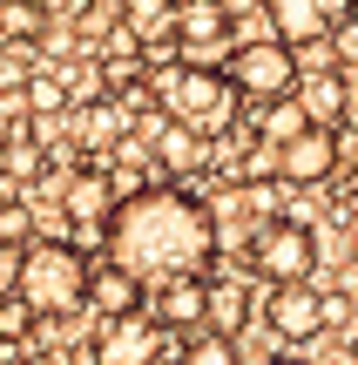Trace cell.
<instances>
[{"label":"cell","mask_w":358,"mask_h":365,"mask_svg":"<svg viewBox=\"0 0 358 365\" xmlns=\"http://www.w3.org/2000/svg\"><path fill=\"white\" fill-rule=\"evenodd\" d=\"M298 108L311 115V129H332V122H345L352 115V88H345V75H298Z\"/></svg>","instance_id":"15"},{"label":"cell","mask_w":358,"mask_h":365,"mask_svg":"<svg viewBox=\"0 0 358 365\" xmlns=\"http://www.w3.org/2000/svg\"><path fill=\"white\" fill-rule=\"evenodd\" d=\"M108 264L135 277L142 291L176 284V277H210L216 264V210L196 190H142L108 217Z\"/></svg>","instance_id":"1"},{"label":"cell","mask_w":358,"mask_h":365,"mask_svg":"<svg viewBox=\"0 0 358 365\" xmlns=\"http://www.w3.org/2000/svg\"><path fill=\"white\" fill-rule=\"evenodd\" d=\"M176 365H243V345L237 339H216V331H196Z\"/></svg>","instance_id":"21"},{"label":"cell","mask_w":358,"mask_h":365,"mask_svg":"<svg viewBox=\"0 0 358 365\" xmlns=\"http://www.w3.org/2000/svg\"><path fill=\"white\" fill-rule=\"evenodd\" d=\"M169 7H183V0H169Z\"/></svg>","instance_id":"25"},{"label":"cell","mask_w":358,"mask_h":365,"mask_svg":"<svg viewBox=\"0 0 358 365\" xmlns=\"http://www.w3.org/2000/svg\"><path fill=\"white\" fill-rule=\"evenodd\" d=\"M338 156H345V149H338L332 129H305L291 149H278V176L298 182V190H311V182H325V176L338 170Z\"/></svg>","instance_id":"11"},{"label":"cell","mask_w":358,"mask_h":365,"mask_svg":"<svg viewBox=\"0 0 358 365\" xmlns=\"http://www.w3.org/2000/svg\"><path fill=\"white\" fill-rule=\"evenodd\" d=\"M230 102H237V88L210 61H176L156 75V115L176 122V129H216L230 115Z\"/></svg>","instance_id":"3"},{"label":"cell","mask_w":358,"mask_h":365,"mask_svg":"<svg viewBox=\"0 0 358 365\" xmlns=\"http://www.w3.org/2000/svg\"><path fill=\"white\" fill-rule=\"evenodd\" d=\"M88 271L95 264L81 257L75 244H27L21 264H14V298L34 304V318H68L88 304Z\"/></svg>","instance_id":"2"},{"label":"cell","mask_w":358,"mask_h":365,"mask_svg":"<svg viewBox=\"0 0 358 365\" xmlns=\"http://www.w3.org/2000/svg\"><path fill=\"white\" fill-rule=\"evenodd\" d=\"M41 27H48V7H34V0H0V41H7V48H27Z\"/></svg>","instance_id":"18"},{"label":"cell","mask_w":358,"mask_h":365,"mask_svg":"<svg viewBox=\"0 0 358 365\" xmlns=\"http://www.w3.org/2000/svg\"><path fill=\"white\" fill-rule=\"evenodd\" d=\"M142 318L169 339V331H210V277H176V284H156L142 298Z\"/></svg>","instance_id":"6"},{"label":"cell","mask_w":358,"mask_h":365,"mask_svg":"<svg viewBox=\"0 0 358 365\" xmlns=\"http://www.w3.org/2000/svg\"><path fill=\"white\" fill-rule=\"evenodd\" d=\"M223 75H230V88H237L243 102L270 108V102H284V95H298V75H305V68H298V54L284 48L278 34H270V41H237Z\"/></svg>","instance_id":"5"},{"label":"cell","mask_w":358,"mask_h":365,"mask_svg":"<svg viewBox=\"0 0 358 365\" xmlns=\"http://www.w3.org/2000/svg\"><path fill=\"white\" fill-rule=\"evenodd\" d=\"M270 365H311V359H291V352H284V359H270Z\"/></svg>","instance_id":"24"},{"label":"cell","mask_w":358,"mask_h":365,"mask_svg":"<svg viewBox=\"0 0 358 365\" xmlns=\"http://www.w3.org/2000/svg\"><path fill=\"white\" fill-rule=\"evenodd\" d=\"M338 61H358V21L338 27Z\"/></svg>","instance_id":"23"},{"label":"cell","mask_w":358,"mask_h":365,"mask_svg":"<svg viewBox=\"0 0 358 365\" xmlns=\"http://www.w3.org/2000/svg\"><path fill=\"white\" fill-rule=\"evenodd\" d=\"M75 95H68V75H27L21 81V108L27 115H54V108H68Z\"/></svg>","instance_id":"19"},{"label":"cell","mask_w":358,"mask_h":365,"mask_svg":"<svg viewBox=\"0 0 358 365\" xmlns=\"http://www.w3.org/2000/svg\"><path fill=\"white\" fill-rule=\"evenodd\" d=\"M264 325L278 331L284 345H311L325 331V291H311V284L270 291V298H264Z\"/></svg>","instance_id":"7"},{"label":"cell","mask_w":358,"mask_h":365,"mask_svg":"<svg viewBox=\"0 0 358 365\" xmlns=\"http://www.w3.org/2000/svg\"><path fill=\"white\" fill-rule=\"evenodd\" d=\"M311 129V115L298 108V95H284V102H270V108H257V135H264L270 149H291L298 135Z\"/></svg>","instance_id":"17"},{"label":"cell","mask_w":358,"mask_h":365,"mask_svg":"<svg viewBox=\"0 0 358 365\" xmlns=\"http://www.w3.org/2000/svg\"><path fill=\"white\" fill-rule=\"evenodd\" d=\"M142 298H149V291L135 284L122 264H95V271H88V304H81V312H95L108 325V318H135V312H142Z\"/></svg>","instance_id":"12"},{"label":"cell","mask_w":358,"mask_h":365,"mask_svg":"<svg viewBox=\"0 0 358 365\" xmlns=\"http://www.w3.org/2000/svg\"><path fill=\"white\" fill-rule=\"evenodd\" d=\"M34 331H41L34 304H27V298H14V291H0V345H27Z\"/></svg>","instance_id":"22"},{"label":"cell","mask_w":358,"mask_h":365,"mask_svg":"<svg viewBox=\"0 0 358 365\" xmlns=\"http://www.w3.org/2000/svg\"><path fill=\"white\" fill-rule=\"evenodd\" d=\"M149 143H156V163L169 176H196L203 163H210V135L203 129H176V122H156V135H149Z\"/></svg>","instance_id":"16"},{"label":"cell","mask_w":358,"mask_h":365,"mask_svg":"<svg viewBox=\"0 0 358 365\" xmlns=\"http://www.w3.org/2000/svg\"><path fill=\"white\" fill-rule=\"evenodd\" d=\"M264 14H270V27H278V41L298 54V48H318L338 27L345 0H264Z\"/></svg>","instance_id":"8"},{"label":"cell","mask_w":358,"mask_h":365,"mask_svg":"<svg viewBox=\"0 0 358 365\" xmlns=\"http://www.w3.org/2000/svg\"><path fill=\"white\" fill-rule=\"evenodd\" d=\"M251 318H257V291L243 284V277H210V331H216V339H237L243 345Z\"/></svg>","instance_id":"14"},{"label":"cell","mask_w":358,"mask_h":365,"mask_svg":"<svg viewBox=\"0 0 358 365\" xmlns=\"http://www.w3.org/2000/svg\"><path fill=\"white\" fill-rule=\"evenodd\" d=\"M251 271L264 277L270 291L311 284V271H318V230L298 223V217H264L251 230Z\"/></svg>","instance_id":"4"},{"label":"cell","mask_w":358,"mask_h":365,"mask_svg":"<svg viewBox=\"0 0 358 365\" xmlns=\"http://www.w3.org/2000/svg\"><path fill=\"white\" fill-rule=\"evenodd\" d=\"M122 210V196L108 190V176L102 170H81L75 182H68V217H75V230H88L95 244L108 237V217Z\"/></svg>","instance_id":"13"},{"label":"cell","mask_w":358,"mask_h":365,"mask_svg":"<svg viewBox=\"0 0 358 365\" xmlns=\"http://www.w3.org/2000/svg\"><path fill=\"white\" fill-rule=\"evenodd\" d=\"M34 244V210L27 196H0V250H27Z\"/></svg>","instance_id":"20"},{"label":"cell","mask_w":358,"mask_h":365,"mask_svg":"<svg viewBox=\"0 0 358 365\" xmlns=\"http://www.w3.org/2000/svg\"><path fill=\"white\" fill-rule=\"evenodd\" d=\"M156 359H162V331L142 312L95 325V365H156Z\"/></svg>","instance_id":"9"},{"label":"cell","mask_w":358,"mask_h":365,"mask_svg":"<svg viewBox=\"0 0 358 365\" xmlns=\"http://www.w3.org/2000/svg\"><path fill=\"white\" fill-rule=\"evenodd\" d=\"M176 48H183V61L230 48V0H183L176 7Z\"/></svg>","instance_id":"10"}]
</instances>
